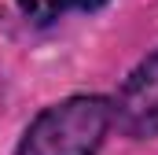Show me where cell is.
I'll list each match as a JSON object with an SVG mask.
<instances>
[{"label": "cell", "mask_w": 158, "mask_h": 155, "mask_svg": "<svg viewBox=\"0 0 158 155\" xmlns=\"http://www.w3.org/2000/svg\"><path fill=\"white\" fill-rule=\"evenodd\" d=\"M110 126L114 104L107 96H66L26 126L15 155H99Z\"/></svg>", "instance_id": "6da1fadb"}, {"label": "cell", "mask_w": 158, "mask_h": 155, "mask_svg": "<svg viewBox=\"0 0 158 155\" xmlns=\"http://www.w3.org/2000/svg\"><path fill=\"white\" fill-rule=\"evenodd\" d=\"M114 104V126L125 137H158V52H151L118 89Z\"/></svg>", "instance_id": "7a4b0ae2"}, {"label": "cell", "mask_w": 158, "mask_h": 155, "mask_svg": "<svg viewBox=\"0 0 158 155\" xmlns=\"http://www.w3.org/2000/svg\"><path fill=\"white\" fill-rule=\"evenodd\" d=\"M19 4V11L26 15V19H33V22H52V19H59V15H66V11H99L103 4H110V0H15Z\"/></svg>", "instance_id": "3957f363"}]
</instances>
